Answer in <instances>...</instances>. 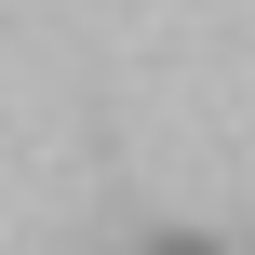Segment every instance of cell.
Returning <instances> with one entry per match:
<instances>
[{
  "label": "cell",
  "instance_id": "1",
  "mask_svg": "<svg viewBox=\"0 0 255 255\" xmlns=\"http://www.w3.org/2000/svg\"><path fill=\"white\" fill-rule=\"evenodd\" d=\"M148 255H215V242H202V229H161V242H148Z\"/></svg>",
  "mask_w": 255,
  "mask_h": 255
}]
</instances>
